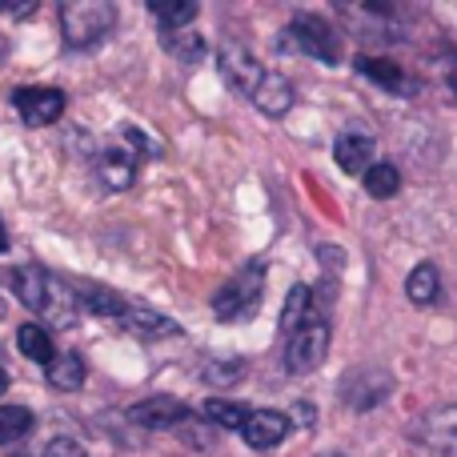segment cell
I'll list each match as a JSON object with an SVG mask.
<instances>
[{"instance_id":"f546056e","label":"cell","mask_w":457,"mask_h":457,"mask_svg":"<svg viewBox=\"0 0 457 457\" xmlns=\"http://www.w3.org/2000/svg\"><path fill=\"white\" fill-rule=\"evenodd\" d=\"M32 457H40V453H32Z\"/></svg>"},{"instance_id":"ba28073f","label":"cell","mask_w":457,"mask_h":457,"mask_svg":"<svg viewBox=\"0 0 457 457\" xmlns=\"http://www.w3.org/2000/svg\"><path fill=\"white\" fill-rule=\"evenodd\" d=\"M12 104H16V112H21L24 125H32V129L53 125V120L64 117V93H61V88H45V85L16 88Z\"/></svg>"},{"instance_id":"6da1fadb","label":"cell","mask_w":457,"mask_h":457,"mask_svg":"<svg viewBox=\"0 0 457 457\" xmlns=\"http://www.w3.org/2000/svg\"><path fill=\"white\" fill-rule=\"evenodd\" d=\"M8 285H12L16 301H21L32 317H40L45 325H56V329H72V325L80 321V313H85L80 293L40 265H16L12 273H8Z\"/></svg>"},{"instance_id":"44dd1931","label":"cell","mask_w":457,"mask_h":457,"mask_svg":"<svg viewBox=\"0 0 457 457\" xmlns=\"http://www.w3.org/2000/svg\"><path fill=\"white\" fill-rule=\"evenodd\" d=\"M153 16H157L161 24H165V32H181V29H189L193 21H197V4L193 0H153Z\"/></svg>"},{"instance_id":"8992f818","label":"cell","mask_w":457,"mask_h":457,"mask_svg":"<svg viewBox=\"0 0 457 457\" xmlns=\"http://www.w3.org/2000/svg\"><path fill=\"white\" fill-rule=\"evenodd\" d=\"M285 45L297 48L305 56H317L325 64H337L341 61V37L321 21V16H293V24L285 29Z\"/></svg>"},{"instance_id":"30bf717a","label":"cell","mask_w":457,"mask_h":457,"mask_svg":"<svg viewBox=\"0 0 457 457\" xmlns=\"http://www.w3.org/2000/svg\"><path fill=\"white\" fill-rule=\"evenodd\" d=\"M341 394H345L349 410H373V405H381L394 394V378L381 370H361V373H353V378H345Z\"/></svg>"},{"instance_id":"4fadbf2b","label":"cell","mask_w":457,"mask_h":457,"mask_svg":"<svg viewBox=\"0 0 457 457\" xmlns=\"http://www.w3.org/2000/svg\"><path fill=\"white\" fill-rule=\"evenodd\" d=\"M45 378L53 389H61V394H72V389L85 386V361H80L77 353H56L53 361L45 365Z\"/></svg>"},{"instance_id":"e0dca14e","label":"cell","mask_w":457,"mask_h":457,"mask_svg":"<svg viewBox=\"0 0 457 457\" xmlns=\"http://www.w3.org/2000/svg\"><path fill=\"white\" fill-rule=\"evenodd\" d=\"M357 69L365 72L370 80H378L381 88H394V93H410V77L402 72V64L394 61H378V56H357Z\"/></svg>"},{"instance_id":"52a82bcc","label":"cell","mask_w":457,"mask_h":457,"mask_svg":"<svg viewBox=\"0 0 457 457\" xmlns=\"http://www.w3.org/2000/svg\"><path fill=\"white\" fill-rule=\"evenodd\" d=\"M217 64H221V77L241 96H257V88L265 85V77H269V72L261 69V61L245 45H225L221 53H217Z\"/></svg>"},{"instance_id":"7c38bea8","label":"cell","mask_w":457,"mask_h":457,"mask_svg":"<svg viewBox=\"0 0 457 457\" xmlns=\"http://www.w3.org/2000/svg\"><path fill=\"white\" fill-rule=\"evenodd\" d=\"M333 157H337V165L345 169V173L365 177V169L373 165V141L365 133H345L337 141V149H333Z\"/></svg>"},{"instance_id":"2e32d148","label":"cell","mask_w":457,"mask_h":457,"mask_svg":"<svg viewBox=\"0 0 457 457\" xmlns=\"http://www.w3.org/2000/svg\"><path fill=\"white\" fill-rule=\"evenodd\" d=\"M101 181L109 185V189H129L137 177V153H125V149H109L101 157Z\"/></svg>"},{"instance_id":"f1b7e54d","label":"cell","mask_w":457,"mask_h":457,"mask_svg":"<svg viewBox=\"0 0 457 457\" xmlns=\"http://www.w3.org/2000/svg\"><path fill=\"white\" fill-rule=\"evenodd\" d=\"M4 389H8V370L0 365V394H4Z\"/></svg>"},{"instance_id":"9a60e30c","label":"cell","mask_w":457,"mask_h":457,"mask_svg":"<svg viewBox=\"0 0 457 457\" xmlns=\"http://www.w3.org/2000/svg\"><path fill=\"white\" fill-rule=\"evenodd\" d=\"M125 329H137V333H153V337H161V333H177V325L169 321L165 313H157V309H145L137 305V301H125V313L117 317Z\"/></svg>"},{"instance_id":"484cf974","label":"cell","mask_w":457,"mask_h":457,"mask_svg":"<svg viewBox=\"0 0 457 457\" xmlns=\"http://www.w3.org/2000/svg\"><path fill=\"white\" fill-rule=\"evenodd\" d=\"M40 457H88V453L80 450V445L72 442V437H53V442H48L45 450H40Z\"/></svg>"},{"instance_id":"603a6c76","label":"cell","mask_w":457,"mask_h":457,"mask_svg":"<svg viewBox=\"0 0 457 457\" xmlns=\"http://www.w3.org/2000/svg\"><path fill=\"white\" fill-rule=\"evenodd\" d=\"M253 410H245V405L237 402H225V397H213V402H205V418L213 421V426H225V429H241L245 421H249Z\"/></svg>"},{"instance_id":"5b68a950","label":"cell","mask_w":457,"mask_h":457,"mask_svg":"<svg viewBox=\"0 0 457 457\" xmlns=\"http://www.w3.org/2000/svg\"><path fill=\"white\" fill-rule=\"evenodd\" d=\"M261 293H265V265L253 261V265H245L241 273L228 277L221 289H217L213 313L221 317V321H241V317H249L253 309L261 305Z\"/></svg>"},{"instance_id":"8fae6325","label":"cell","mask_w":457,"mask_h":457,"mask_svg":"<svg viewBox=\"0 0 457 457\" xmlns=\"http://www.w3.org/2000/svg\"><path fill=\"white\" fill-rule=\"evenodd\" d=\"M285 434H289V418L277 410H253L249 421L241 426V437L253 450H273V445L285 442Z\"/></svg>"},{"instance_id":"9c48e42d","label":"cell","mask_w":457,"mask_h":457,"mask_svg":"<svg viewBox=\"0 0 457 457\" xmlns=\"http://www.w3.org/2000/svg\"><path fill=\"white\" fill-rule=\"evenodd\" d=\"M129 421L133 426H145V429H181L193 421V410L177 397H145L129 410Z\"/></svg>"},{"instance_id":"5bb4252c","label":"cell","mask_w":457,"mask_h":457,"mask_svg":"<svg viewBox=\"0 0 457 457\" xmlns=\"http://www.w3.org/2000/svg\"><path fill=\"white\" fill-rule=\"evenodd\" d=\"M16 349H21L29 361H37V365H48L56 357L53 337H48V329L40 321H29V325H21V329H16Z\"/></svg>"},{"instance_id":"277c9868","label":"cell","mask_w":457,"mask_h":457,"mask_svg":"<svg viewBox=\"0 0 457 457\" xmlns=\"http://www.w3.org/2000/svg\"><path fill=\"white\" fill-rule=\"evenodd\" d=\"M413 457H457V405H437L410 426Z\"/></svg>"},{"instance_id":"cb8c5ba5","label":"cell","mask_w":457,"mask_h":457,"mask_svg":"<svg viewBox=\"0 0 457 457\" xmlns=\"http://www.w3.org/2000/svg\"><path fill=\"white\" fill-rule=\"evenodd\" d=\"M165 48L177 56V61H185V64H197V56L205 53V40H201L197 32L181 29V32H165Z\"/></svg>"},{"instance_id":"7402d4cb","label":"cell","mask_w":457,"mask_h":457,"mask_svg":"<svg viewBox=\"0 0 457 457\" xmlns=\"http://www.w3.org/2000/svg\"><path fill=\"white\" fill-rule=\"evenodd\" d=\"M32 434V413L24 405H4L0 410V445H16Z\"/></svg>"},{"instance_id":"83f0119b","label":"cell","mask_w":457,"mask_h":457,"mask_svg":"<svg viewBox=\"0 0 457 457\" xmlns=\"http://www.w3.org/2000/svg\"><path fill=\"white\" fill-rule=\"evenodd\" d=\"M8 249V228H4V217H0V253Z\"/></svg>"},{"instance_id":"d6986e66","label":"cell","mask_w":457,"mask_h":457,"mask_svg":"<svg viewBox=\"0 0 457 457\" xmlns=\"http://www.w3.org/2000/svg\"><path fill=\"white\" fill-rule=\"evenodd\" d=\"M405 293H410L413 305H434L437 297H442V277H437V269L429 265H418L410 277H405Z\"/></svg>"},{"instance_id":"d4e9b609","label":"cell","mask_w":457,"mask_h":457,"mask_svg":"<svg viewBox=\"0 0 457 457\" xmlns=\"http://www.w3.org/2000/svg\"><path fill=\"white\" fill-rule=\"evenodd\" d=\"M313 309V293L309 285H293V293L285 297V313H281V333H289L293 325H301V317Z\"/></svg>"},{"instance_id":"ac0fdd59","label":"cell","mask_w":457,"mask_h":457,"mask_svg":"<svg viewBox=\"0 0 457 457\" xmlns=\"http://www.w3.org/2000/svg\"><path fill=\"white\" fill-rule=\"evenodd\" d=\"M257 109H265L269 117H281V112H289V104H293V85L285 77H277V72H269L265 77V85L257 88Z\"/></svg>"},{"instance_id":"ffe728a7","label":"cell","mask_w":457,"mask_h":457,"mask_svg":"<svg viewBox=\"0 0 457 457\" xmlns=\"http://www.w3.org/2000/svg\"><path fill=\"white\" fill-rule=\"evenodd\" d=\"M365 193L370 197H378V201H386V197H394L397 189H402V173H397L389 161H373L370 169H365Z\"/></svg>"},{"instance_id":"3957f363","label":"cell","mask_w":457,"mask_h":457,"mask_svg":"<svg viewBox=\"0 0 457 457\" xmlns=\"http://www.w3.org/2000/svg\"><path fill=\"white\" fill-rule=\"evenodd\" d=\"M285 337V370L289 373H313L325 361V349H329V317L309 309L301 317V325H293Z\"/></svg>"},{"instance_id":"4316f807","label":"cell","mask_w":457,"mask_h":457,"mask_svg":"<svg viewBox=\"0 0 457 457\" xmlns=\"http://www.w3.org/2000/svg\"><path fill=\"white\" fill-rule=\"evenodd\" d=\"M437 80H442L445 96H450V101H457V56H445V61L437 64Z\"/></svg>"},{"instance_id":"7a4b0ae2","label":"cell","mask_w":457,"mask_h":457,"mask_svg":"<svg viewBox=\"0 0 457 457\" xmlns=\"http://www.w3.org/2000/svg\"><path fill=\"white\" fill-rule=\"evenodd\" d=\"M117 24V8L109 0H69L61 4V32L69 48H88L104 40Z\"/></svg>"}]
</instances>
